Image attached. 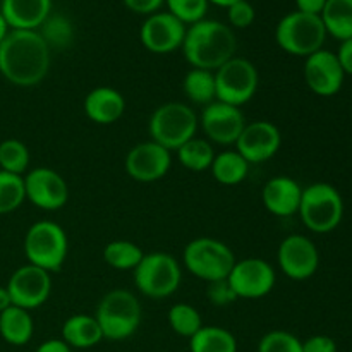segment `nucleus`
<instances>
[{
  "instance_id": "nucleus-43",
  "label": "nucleus",
  "mask_w": 352,
  "mask_h": 352,
  "mask_svg": "<svg viewBox=\"0 0 352 352\" xmlns=\"http://www.w3.org/2000/svg\"><path fill=\"white\" fill-rule=\"evenodd\" d=\"M34 352H71V347L62 339H50L41 342Z\"/></svg>"
},
{
  "instance_id": "nucleus-8",
  "label": "nucleus",
  "mask_w": 352,
  "mask_h": 352,
  "mask_svg": "<svg viewBox=\"0 0 352 352\" xmlns=\"http://www.w3.org/2000/svg\"><path fill=\"white\" fill-rule=\"evenodd\" d=\"M182 261L192 277L210 284L229 277L237 260L232 250L222 241L213 237H198L186 244Z\"/></svg>"
},
{
  "instance_id": "nucleus-1",
  "label": "nucleus",
  "mask_w": 352,
  "mask_h": 352,
  "mask_svg": "<svg viewBox=\"0 0 352 352\" xmlns=\"http://www.w3.org/2000/svg\"><path fill=\"white\" fill-rule=\"evenodd\" d=\"M52 50L38 31L10 30L0 43V74L19 88L38 86L50 71Z\"/></svg>"
},
{
  "instance_id": "nucleus-32",
  "label": "nucleus",
  "mask_w": 352,
  "mask_h": 352,
  "mask_svg": "<svg viewBox=\"0 0 352 352\" xmlns=\"http://www.w3.org/2000/svg\"><path fill=\"white\" fill-rule=\"evenodd\" d=\"M31 162L30 150L26 144L16 138H9L0 143V170L9 174L24 175Z\"/></svg>"
},
{
  "instance_id": "nucleus-46",
  "label": "nucleus",
  "mask_w": 352,
  "mask_h": 352,
  "mask_svg": "<svg viewBox=\"0 0 352 352\" xmlns=\"http://www.w3.org/2000/svg\"><path fill=\"white\" fill-rule=\"evenodd\" d=\"M237 0H208V3H213V6L223 7V9H229L232 3H236Z\"/></svg>"
},
{
  "instance_id": "nucleus-36",
  "label": "nucleus",
  "mask_w": 352,
  "mask_h": 352,
  "mask_svg": "<svg viewBox=\"0 0 352 352\" xmlns=\"http://www.w3.org/2000/svg\"><path fill=\"white\" fill-rule=\"evenodd\" d=\"M258 352H302V340L285 330H272L261 337Z\"/></svg>"
},
{
  "instance_id": "nucleus-17",
  "label": "nucleus",
  "mask_w": 352,
  "mask_h": 352,
  "mask_svg": "<svg viewBox=\"0 0 352 352\" xmlns=\"http://www.w3.org/2000/svg\"><path fill=\"white\" fill-rule=\"evenodd\" d=\"M186 30L188 26L175 16H172L168 10L165 12L158 10V12L150 14L141 24L140 40L143 47L151 54H172L182 47Z\"/></svg>"
},
{
  "instance_id": "nucleus-16",
  "label": "nucleus",
  "mask_w": 352,
  "mask_h": 352,
  "mask_svg": "<svg viewBox=\"0 0 352 352\" xmlns=\"http://www.w3.org/2000/svg\"><path fill=\"white\" fill-rule=\"evenodd\" d=\"M172 165V151L155 141H143L131 148L124 160L126 174L133 181L150 184L164 179Z\"/></svg>"
},
{
  "instance_id": "nucleus-20",
  "label": "nucleus",
  "mask_w": 352,
  "mask_h": 352,
  "mask_svg": "<svg viewBox=\"0 0 352 352\" xmlns=\"http://www.w3.org/2000/svg\"><path fill=\"white\" fill-rule=\"evenodd\" d=\"M301 196L302 188L296 179L289 175H275L263 186L261 201L268 213L285 219L298 213Z\"/></svg>"
},
{
  "instance_id": "nucleus-15",
  "label": "nucleus",
  "mask_w": 352,
  "mask_h": 352,
  "mask_svg": "<svg viewBox=\"0 0 352 352\" xmlns=\"http://www.w3.org/2000/svg\"><path fill=\"white\" fill-rule=\"evenodd\" d=\"M6 287L14 306L31 311L43 306L50 298L52 274L34 265H23L10 275Z\"/></svg>"
},
{
  "instance_id": "nucleus-9",
  "label": "nucleus",
  "mask_w": 352,
  "mask_h": 352,
  "mask_svg": "<svg viewBox=\"0 0 352 352\" xmlns=\"http://www.w3.org/2000/svg\"><path fill=\"white\" fill-rule=\"evenodd\" d=\"M134 285L150 299L170 298L182 282L179 261L164 251L144 253L143 260L133 270Z\"/></svg>"
},
{
  "instance_id": "nucleus-24",
  "label": "nucleus",
  "mask_w": 352,
  "mask_h": 352,
  "mask_svg": "<svg viewBox=\"0 0 352 352\" xmlns=\"http://www.w3.org/2000/svg\"><path fill=\"white\" fill-rule=\"evenodd\" d=\"M34 332V322L28 309L9 306L0 313V337L10 346H26Z\"/></svg>"
},
{
  "instance_id": "nucleus-26",
  "label": "nucleus",
  "mask_w": 352,
  "mask_h": 352,
  "mask_svg": "<svg viewBox=\"0 0 352 352\" xmlns=\"http://www.w3.org/2000/svg\"><path fill=\"white\" fill-rule=\"evenodd\" d=\"M210 170L219 184L237 186L248 177L250 164L236 150H226L215 155Z\"/></svg>"
},
{
  "instance_id": "nucleus-40",
  "label": "nucleus",
  "mask_w": 352,
  "mask_h": 352,
  "mask_svg": "<svg viewBox=\"0 0 352 352\" xmlns=\"http://www.w3.org/2000/svg\"><path fill=\"white\" fill-rule=\"evenodd\" d=\"M126 7L136 14H143V16H150L160 10L165 0H124Z\"/></svg>"
},
{
  "instance_id": "nucleus-37",
  "label": "nucleus",
  "mask_w": 352,
  "mask_h": 352,
  "mask_svg": "<svg viewBox=\"0 0 352 352\" xmlns=\"http://www.w3.org/2000/svg\"><path fill=\"white\" fill-rule=\"evenodd\" d=\"M227 17H229V23L234 28L244 30V28H250L254 23L256 10H254V7L248 0H237L236 3H232L227 9Z\"/></svg>"
},
{
  "instance_id": "nucleus-39",
  "label": "nucleus",
  "mask_w": 352,
  "mask_h": 352,
  "mask_svg": "<svg viewBox=\"0 0 352 352\" xmlns=\"http://www.w3.org/2000/svg\"><path fill=\"white\" fill-rule=\"evenodd\" d=\"M302 352H337V342L329 336H313L302 342Z\"/></svg>"
},
{
  "instance_id": "nucleus-33",
  "label": "nucleus",
  "mask_w": 352,
  "mask_h": 352,
  "mask_svg": "<svg viewBox=\"0 0 352 352\" xmlns=\"http://www.w3.org/2000/svg\"><path fill=\"white\" fill-rule=\"evenodd\" d=\"M167 320L170 329L174 330L177 336L191 339L196 332L203 327L201 315L195 306L188 305V302H177L172 305L167 313Z\"/></svg>"
},
{
  "instance_id": "nucleus-5",
  "label": "nucleus",
  "mask_w": 352,
  "mask_h": 352,
  "mask_svg": "<svg viewBox=\"0 0 352 352\" xmlns=\"http://www.w3.org/2000/svg\"><path fill=\"white\" fill-rule=\"evenodd\" d=\"M199 127L198 116L189 105L181 102H167L157 107L148 120L151 141L162 144L168 151L179 148L196 136Z\"/></svg>"
},
{
  "instance_id": "nucleus-13",
  "label": "nucleus",
  "mask_w": 352,
  "mask_h": 352,
  "mask_svg": "<svg viewBox=\"0 0 352 352\" xmlns=\"http://www.w3.org/2000/svg\"><path fill=\"white\" fill-rule=\"evenodd\" d=\"M277 261L282 274L291 280H308L318 272V248L309 237L302 234H291L278 246Z\"/></svg>"
},
{
  "instance_id": "nucleus-27",
  "label": "nucleus",
  "mask_w": 352,
  "mask_h": 352,
  "mask_svg": "<svg viewBox=\"0 0 352 352\" xmlns=\"http://www.w3.org/2000/svg\"><path fill=\"white\" fill-rule=\"evenodd\" d=\"M189 349L191 352H237V340L223 327L203 325L189 339Z\"/></svg>"
},
{
  "instance_id": "nucleus-45",
  "label": "nucleus",
  "mask_w": 352,
  "mask_h": 352,
  "mask_svg": "<svg viewBox=\"0 0 352 352\" xmlns=\"http://www.w3.org/2000/svg\"><path fill=\"white\" fill-rule=\"evenodd\" d=\"M9 31H10L9 24L6 23V19H3L2 12H0V43H2V41H3V38L7 36V33H9Z\"/></svg>"
},
{
  "instance_id": "nucleus-41",
  "label": "nucleus",
  "mask_w": 352,
  "mask_h": 352,
  "mask_svg": "<svg viewBox=\"0 0 352 352\" xmlns=\"http://www.w3.org/2000/svg\"><path fill=\"white\" fill-rule=\"evenodd\" d=\"M336 55L337 58H339L342 71L346 72V74L352 76V38L340 41V47Z\"/></svg>"
},
{
  "instance_id": "nucleus-21",
  "label": "nucleus",
  "mask_w": 352,
  "mask_h": 352,
  "mask_svg": "<svg viewBox=\"0 0 352 352\" xmlns=\"http://www.w3.org/2000/svg\"><path fill=\"white\" fill-rule=\"evenodd\" d=\"M0 12L10 30L38 31L52 14V0H2Z\"/></svg>"
},
{
  "instance_id": "nucleus-2",
  "label": "nucleus",
  "mask_w": 352,
  "mask_h": 352,
  "mask_svg": "<svg viewBox=\"0 0 352 352\" xmlns=\"http://www.w3.org/2000/svg\"><path fill=\"white\" fill-rule=\"evenodd\" d=\"M184 58L195 69L213 71L236 57L237 40L230 26L213 19H201L186 30L182 41Z\"/></svg>"
},
{
  "instance_id": "nucleus-38",
  "label": "nucleus",
  "mask_w": 352,
  "mask_h": 352,
  "mask_svg": "<svg viewBox=\"0 0 352 352\" xmlns=\"http://www.w3.org/2000/svg\"><path fill=\"white\" fill-rule=\"evenodd\" d=\"M206 298H208V301L212 302L213 306H229L237 301L236 292L232 291V287H230L227 278L210 282L208 287H206Z\"/></svg>"
},
{
  "instance_id": "nucleus-44",
  "label": "nucleus",
  "mask_w": 352,
  "mask_h": 352,
  "mask_svg": "<svg viewBox=\"0 0 352 352\" xmlns=\"http://www.w3.org/2000/svg\"><path fill=\"white\" fill-rule=\"evenodd\" d=\"M9 306H12V301H10V296L7 292V287H0V313L6 311Z\"/></svg>"
},
{
  "instance_id": "nucleus-19",
  "label": "nucleus",
  "mask_w": 352,
  "mask_h": 352,
  "mask_svg": "<svg viewBox=\"0 0 352 352\" xmlns=\"http://www.w3.org/2000/svg\"><path fill=\"white\" fill-rule=\"evenodd\" d=\"M346 72L340 67V62L333 52L322 50L315 52L305 62V81L308 88L318 96L337 95L342 89Z\"/></svg>"
},
{
  "instance_id": "nucleus-12",
  "label": "nucleus",
  "mask_w": 352,
  "mask_h": 352,
  "mask_svg": "<svg viewBox=\"0 0 352 352\" xmlns=\"http://www.w3.org/2000/svg\"><path fill=\"white\" fill-rule=\"evenodd\" d=\"M26 199L45 212H57L69 201V186L57 170L36 167L23 175Z\"/></svg>"
},
{
  "instance_id": "nucleus-22",
  "label": "nucleus",
  "mask_w": 352,
  "mask_h": 352,
  "mask_svg": "<svg viewBox=\"0 0 352 352\" xmlns=\"http://www.w3.org/2000/svg\"><path fill=\"white\" fill-rule=\"evenodd\" d=\"M86 117L98 126L117 122L126 112V100L122 93L110 86H98L85 96L82 103Z\"/></svg>"
},
{
  "instance_id": "nucleus-42",
  "label": "nucleus",
  "mask_w": 352,
  "mask_h": 352,
  "mask_svg": "<svg viewBox=\"0 0 352 352\" xmlns=\"http://www.w3.org/2000/svg\"><path fill=\"white\" fill-rule=\"evenodd\" d=\"M327 0H296L299 12L311 14V16H320L325 7Z\"/></svg>"
},
{
  "instance_id": "nucleus-35",
  "label": "nucleus",
  "mask_w": 352,
  "mask_h": 352,
  "mask_svg": "<svg viewBox=\"0 0 352 352\" xmlns=\"http://www.w3.org/2000/svg\"><path fill=\"white\" fill-rule=\"evenodd\" d=\"M168 12L177 17L186 26L205 19L208 12V0H165Z\"/></svg>"
},
{
  "instance_id": "nucleus-28",
  "label": "nucleus",
  "mask_w": 352,
  "mask_h": 352,
  "mask_svg": "<svg viewBox=\"0 0 352 352\" xmlns=\"http://www.w3.org/2000/svg\"><path fill=\"white\" fill-rule=\"evenodd\" d=\"M182 91L196 105L206 107L217 100L215 72L192 67L182 81Z\"/></svg>"
},
{
  "instance_id": "nucleus-11",
  "label": "nucleus",
  "mask_w": 352,
  "mask_h": 352,
  "mask_svg": "<svg viewBox=\"0 0 352 352\" xmlns=\"http://www.w3.org/2000/svg\"><path fill=\"white\" fill-rule=\"evenodd\" d=\"M227 280L237 299H261L274 291L277 275L263 258H244L234 263Z\"/></svg>"
},
{
  "instance_id": "nucleus-7",
  "label": "nucleus",
  "mask_w": 352,
  "mask_h": 352,
  "mask_svg": "<svg viewBox=\"0 0 352 352\" xmlns=\"http://www.w3.org/2000/svg\"><path fill=\"white\" fill-rule=\"evenodd\" d=\"M327 40V31L320 16L311 14L289 12L278 21L275 28V41L278 47L294 57H309L322 50Z\"/></svg>"
},
{
  "instance_id": "nucleus-3",
  "label": "nucleus",
  "mask_w": 352,
  "mask_h": 352,
  "mask_svg": "<svg viewBox=\"0 0 352 352\" xmlns=\"http://www.w3.org/2000/svg\"><path fill=\"white\" fill-rule=\"evenodd\" d=\"M141 316H143L141 302L127 289H113L107 292L100 299L95 313L103 339L113 342L134 336L141 325Z\"/></svg>"
},
{
  "instance_id": "nucleus-10",
  "label": "nucleus",
  "mask_w": 352,
  "mask_h": 352,
  "mask_svg": "<svg viewBox=\"0 0 352 352\" xmlns=\"http://www.w3.org/2000/svg\"><path fill=\"white\" fill-rule=\"evenodd\" d=\"M260 86L258 69L244 57H232L215 71L217 100L243 107L254 98Z\"/></svg>"
},
{
  "instance_id": "nucleus-6",
  "label": "nucleus",
  "mask_w": 352,
  "mask_h": 352,
  "mask_svg": "<svg viewBox=\"0 0 352 352\" xmlns=\"http://www.w3.org/2000/svg\"><path fill=\"white\" fill-rule=\"evenodd\" d=\"M306 229L316 234L332 232L344 217V199L336 186L329 182H315L302 188L298 210Z\"/></svg>"
},
{
  "instance_id": "nucleus-25",
  "label": "nucleus",
  "mask_w": 352,
  "mask_h": 352,
  "mask_svg": "<svg viewBox=\"0 0 352 352\" xmlns=\"http://www.w3.org/2000/svg\"><path fill=\"white\" fill-rule=\"evenodd\" d=\"M327 34L344 41L352 38V0H327L320 14Z\"/></svg>"
},
{
  "instance_id": "nucleus-31",
  "label": "nucleus",
  "mask_w": 352,
  "mask_h": 352,
  "mask_svg": "<svg viewBox=\"0 0 352 352\" xmlns=\"http://www.w3.org/2000/svg\"><path fill=\"white\" fill-rule=\"evenodd\" d=\"M38 33L45 40L50 50H64L71 47L74 40V28L72 23L62 14H50L41 24Z\"/></svg>"
},
{
  "instance_id": "nucleus-4",
  "label": "nucleus",
  "mask_w": 352,
  "mask_h": 352,
  "mask_svg": "<svg viewBox=\"0 0 352 352\" xmlns=\"http://www.w3.org/2000/svg\"><path fill=\"white\" fill-rule=\"evenodd\" d=\"M23 250L28 263L54 274L60 270L67 260V234L57 222L38 220L28 229Z\"/></svg>"
},
{
  "instance_id": "nucleus-30",
  "label": "nucleus",
  "mask_w": 352,
  "mask_h": 352,
  "mask_svg": "<svg viewBox=\"0 0 352 352\" xmlns=\"http://www.w3.org/2000/svg\"><path fill=\"white\" fill-rule=\"evenodd\" d=\"M143 256V250L133 241H112L103 248V260L116 270H134Z\"/></svg>"
},
{
  "instance_id": "nucleus-29",
  "label": "nucleus",
  "mask_w": 352,
  "mask_h": 352,
  "mask_svg": "<svg viewBox=\"0 0 352 352\" xmlns=\"http://www.w3.org/2000/svg\"><path fill=\"white\" fill-rule=\"evenodd\" d=\"M175 153H177L179 164L191 172L210 170L213 158L217 155L215 150H213V144L205 138L198 136L182 144Z\"/></svg>"
},
{
  "instance_id": "nucleus-18",
  "label": "nucleus",
  "mask_w": 352,
  "mask_h": 352,
  "mask_svg": "<svg viewBox=\"0 0 352 352\" xmlns=\"http://www.w3.org/2000/svg\"><path fill=\"white\" fill-rule=\"evenodd\" d=\"M236 151L250 165L263 164L274 158L282 146L280 129L268 120L248 122L236 141Z\"/></svg>"
},
{
  "instance_id": "nucleus-23",
  "label": "nucleus",
  "mask_w": 352,
  "mask_h": 352,
  "mask_svg": "<svg viewBox=\"0 0 352 352\" xmlns=\"http://www.w3.org/2000/svg\"><path fill=\"white\" fill-rule=\"evenodd\" d=\"M62 340L74 349H89L102 342L103 333L95 315L78 313L69 316L62 325Z\"/></svg>"
},
{
  "instance_id": "nucleus-34",
  "label": "nucleus",
  "mask_w": 352,
  "mask_h": 352,
  "mask_svg": "<svg viewBox=\"0 0 352 352\" xmlns=\"http://www.w3.org/2000/svg\"><path fill=\"white\" fill-rule=\"evenodd\" d=\"M26 201L23 175L0 170V215L12 213Z\"/></svg>"
},
{
  "instance_id": "nucleus-14",
  "label": "nucleus",
  "mask_w": 352,
  "mask_h": 352,
  "mask_svg": "<svg viewBox=\"0 0 352 352\" xmlns=\"http://www.w3.org/2000/svg\"><path fill=\"white\" fill-rule=\"evenodd\" d=\"M198 120L206 140L220 146L236 144L237 138L241 136L244 126L248 124L239 107L229 105L219 100L203 107Z\"/></svg>"
}]
</instances>
